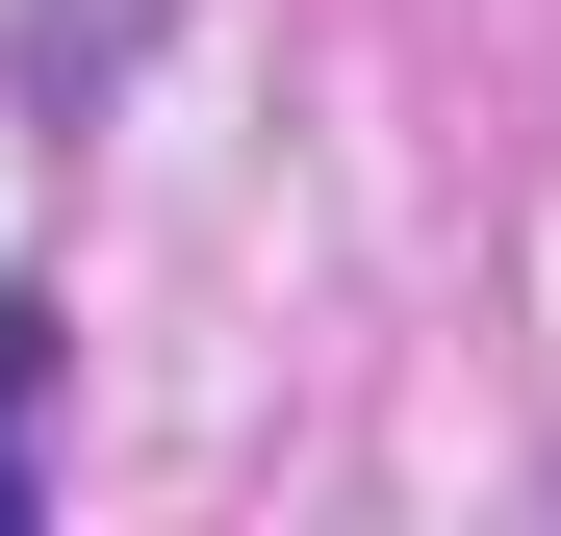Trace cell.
<instances>
[{
    "mask_svg": "<svg viewBox=\"0 0 561 536\" xmlns=\"http://www.w3.org/2000/svg\"><path fill=\"white\" fill-rule=\"evenodd\" d=\"M26 384H51V307H26V282H0V409H26Z\"/></svg>",
    "mask_w": 561,
    "mask_h": 536,
    "instance_id": "1",
    "label": "cell"
}]
</instances>
